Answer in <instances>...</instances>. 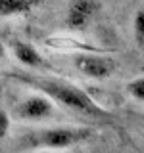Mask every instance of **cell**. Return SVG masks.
Instances as JSON below:
<instances>
[{
  "label": "cell",
  "instance_id": "cell-1",
  "mask_svg": "<svg viewBox=\"0 0 144 153\" xmlns=\"http://www.w3.org/2000/svg\"><path fill=\"white\" fill-rule=\"evenodd\" d=\"M12 79H16L17 82L31 86V88L38 90L40 94L48 96L54 103L62 105V107L73 109V111L86 115V117H94V119H112L113 115L104 109L102 105H98L90 98L85 90H81L79 86L67 82V80L62 79H54V76H42V75H31V73H19V71H14Z\"/></svg>",
  "mask_w": 144,
  "mask_h": 153
},
{
  "label": "cell",
  "instance_id": "cell-12",
  "mask_svg": "<svg viewBox=\"0 0 144 153\" xmlns=\"http://www.w3.org/2000/svg\"><path fill=\"white\" fill-rule=\"evenodd\" d=\"M38 153H54L52 149H44V151H38Z\"/></svg>",
  "mask_w": 144,
  "mask_h": 153
},
{
  "label": "cell",
  "instance_id": "cell-11",
  "mask_svg": "<svg viewBox=\"0 0 144 153\" xmlns=\"http://www.w3.org/2000/svg\"><path fill=\"white\" fill-rule=\"evenodd\" d=\"M4 54H6V50H4V44L0 42V61L4 59Z\"/></svg>",
  "mask_w": 144,
  "mask_h": 153
},
{
  "label": "cell",
  "instance_id": "cell-5",
  "mask_svg": "<svg viewBox=\"0 0 144 153\" xmlns=\"http://www.w3.org/2000/svg\"><path fill=\"white\" fill-rule=\"evenodd\" d=\"M98 12H100L98 0H71L69 8H67L65 23L69 31H85Z\"/></svg>",
  "mask_w": 144,
  "mask_h": 153
},
{
  "label": "cell",
  "instance_id": "cell-2",
  "mask_svg": "<svg viewBox=\"0 0 144 153\" xmlns=\"http://www.w3.org/2000/svg\"><path fill=\"white\" fill-rule=\"evenodd\" d=\"M92 136L90 128L77 126H56V128H40V130L29 132L21 138V146L27 149H65L77 143L88 140Z\"/></svg>",
  "mask_w": 144,
  "mask_h": 153
},
{
  "label": "cell",
  "instance_id": "cell-9",
  "mask_svg": "<svg viewBox=\"0 0 144 153\" xmlns=\"http://www.w3.org/2000/svg\"><path fill=\"white\" fill-rule=\"evenodd\" d=\"M127 92L131 98H134L138 103L144 102V76H136L127 84Z\"/></svg>",
  "mask_w": 144,
  "mask_h": 153
},
{
  "label": "cell",
  "instance_id": "cell-8",
  "mask_svg": "<svg viewBox=\"0 0 144 153\" xmlns=\"http://www.w3.org/2000/svg\"><path fill=\"white\" fill-rule=\"evenodd\" d=\"M133 33H134V40H136V46L142 48L144 46V12L138 10L134 13L133 19Z\"/></svg>",
  "mask_w": 144,
  "mask_h": 153
},
{
  "label": "cell",
  "instance_id": "cell-3",
  "mask_svg": "<svg viewBox=\"0 0 144 153\" xmlns=\"http://www.w3.org/2000/svg\"><path fill=\"white\" fill-rule=\"evenodd\" d=\"M54 113H56L54 102L44 94L29 96L23 102H19L16 107V117L21 119V121H29V123L46 121V119L54 117Z\"/></svg>",
  "mask_w": 144,
  "mask_h": 153
},
{
  "label": "cell",
  "instance_id": "cell-4",
  "mask_svg": "<svg viewBox=\"0 0 144 153\" xmlns=\"http://www.w3.org/2000/svg\"><path fill=\"white\" fill-rule=\"evenodd\" d=\"M73 63L79 73L90 76V79H98V80L108 79L115 69V63L112 57L102 56V54H79L75 56Z\"/></svg>",
  "mask_w": 144,
  "mask_h": 153
},
{
  "label": "cell",
  "instance_id": "cell-7",
  "mask_svg": "<svg viewBox=\"0 0 144 153\" xmlns=\"http://www.w3.org/2000/svg\"><path fill=\"white\" fill-rule=\"evenodd\" d=\"M35 0H0V16H23L29 13Z\"/></svg>",
  "mask_w": 144,
  "mask_h": 153
},
{
  "label": "cell",
  "instance_id": "cell-6",
  "mask_svg": "<svg viewBox=\"0 0 144 153\" xmlns=\"http://www.w3.org/2000/svg\"><path fill=\"white\" fill-rule=\"evenodd\" d=\"M10 48H12L16 59L21 65L31 67V69H37V67L44 65L42 56L38 54L37 48L33 46V44H29V42H25V40H12V42H10Z\"/></svg>",
  "mask_w": 144,
  "mask_h": 153
},
{
  "label": "cell",
  "instance_id": "cell-10",
  "mask_svg": "<svg viewBox=\"0 0 144 153\" xmlns=\"http://www.w3.org/2000/svg\"><path fill=\"white\" fill-rule=\"evenodd\" d=\"M8 132H10V115H8L6 109L2 107V103H0V140H2Z\"/></svg>",
  "mask_w": 144,
  "mask_h": 153
}]
</instances>
